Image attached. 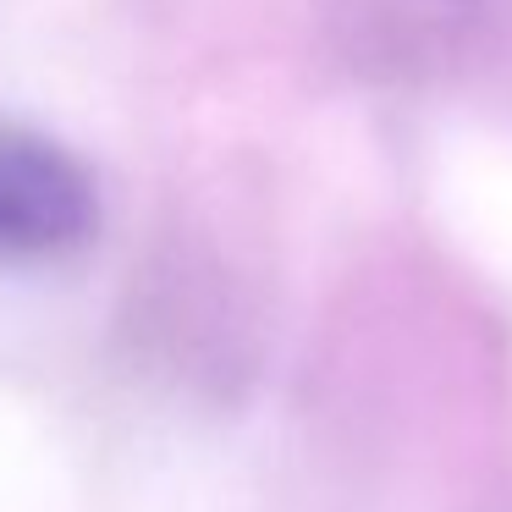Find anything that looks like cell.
<instances>
[{
    "mask_svg": "<svg viewBox=\"0 0 512 512\" xmlns=\"http://www.w3.org/2000/svg\"><path fill=\"white\" fill-rule=\"evenodd\" d=\"M100 226V188L67 144L0 127V259H61Z\"/></svg>",
    "mask_w": 512,
    "mask_h": 512,
    "instance_id": "obj_1",
    "label": "cell"
}]
</instances>
